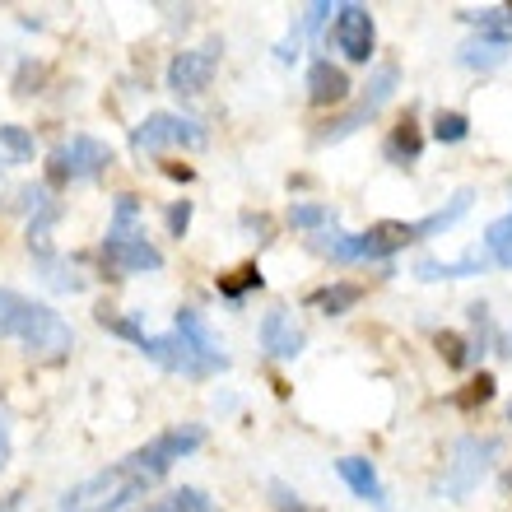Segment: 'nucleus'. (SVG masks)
<instances>
[{
    "mask_svg": "<svg viewBox=\"0 0 512 512\" xmlns=\"http://www.w3.org/2000/svg\"><path fill=\"white\" fill-rule=\"evenodd\" d=\"M0 340H14L33 359H66L70 345H75L61 312L14 294V289H0Z\"/></svg>",
    "mask_w": 512,
    "mask_h": 512,
    "instance_id": "1",
    "label": "nucleus"
},
{
    "mask_svg": "<svg viewBox=\"0 0 512 512\" xmlns=\"http://www.w3.org/2000/svg\"><path fill=\"white\" fill-rule=\"evenodd\" d=\"M149 489L154 485L135 471L131 461H117L108 471H98V475H89V480H80L75 489H66V499H61L56 512H122V508H131L135 499H145Z\"/></svg>",
    "mask_w": 512,
    "mask_h": 512,
    "instance_id": "2",
    "label": "nucleus"
},
{
    "mask_svg": "<svg viewBox=\"0 0 512 512\" xmlns=\"http://www.w3.org/2000/svg\"><path fill=\"white\" fill-rule=\"evenodd\" d=\"M494 457H499V438H457V443H452V461L443 466V480H438V494L461 503L485 480Z\"/></svg>",
    "mask_w": 512,
    "mask_h": 512,
    "instance_id": "3",
    "label": "nucleus"
},
{
    "mask_svg": "<svg viewBox=\"0 0 512 512\" xmlns=\"http://www.w3.org/2000/svg\"><path fill=\"white\" fill-rule=\"evenodd\" d=\"M205 443V429L201 424H182V429H168V433H154V438H149L145 447H140V452H131V466L140 475H145L149 485H159L163 475L173 471L177 461L182 457H191V452H196V447Z\"/></svg>",
    "mask_w": 512,
    "mask_h": 512,
    "instance_id": "4",
    "label": "nucleus"
},
{
    "mask_svg": "<svg viewBox=\"0 0 512 512\" xmlns=\"http://www.w3.org/2000/svg\"><path fill=\"white\" fill-rule=\"evenodd\" d=\"M396 84H401V66H391V61H387V66H378V75H373V80H368V89H364V98H359L345 117L326 122L322 131H317V140H322V145H331V140H345V135H354L364 122H373V117H378V112L391 103Z\"/></svg>",
    "mask_w": 512,
    "mask_h": 512,
    "instance_id": "5",
    "label": "nucleus"
},
{
    "mask_svg": "<svg viewBox=\"0 0 512 512\" xmlns=\"http://www.w3.org/2000/svg\"><path fill=\"white\" fill-rule=\"evenodd\" d=\"M205 126L191 122V117H177V112H154L145 122L131 131V149L135 154H159L168 145H182V149H205Z\"/></svg>",
    "mask_w": 512,
    "mask_h": 512,
    "instance_id": "6",
    "label": "nucleus"
},
{
    "mask_svg": "<svg viewBox=\"0 0 512 512\" xmlns=\"http://www.w3.org/2000/svg\"><path fill=\"white\" fill-rule=\"evenodd\" d=\"M140 354H145L149 364H159L163 373H182V378H215V373H224L219 364H210V359H201V354L191 350L187 340L177 336H145L140 340Z\"/></svg>",
    "mask_w": 512,
    "mask_h": 512,
    "instance_id": "7",
    "label": "nucleus"
},
{
    "mask_svg": "<svg viewBox=\"0 0 512 512\" xmlns=\"http://www.w3.org/2000/svg\"><path fill=\"white\" fill-rule=\"evenodd\" d=\"M219 52H224L219 42L177 52L173 61H168V89H173L177 98H201L205 89H210V80H215V70H219Z\"/></svg>",
    "mask_w": 512,
    "mask_h": 512,
    "instance_id": "8",
    "label": "nucleus"
},
{
    "mask_svg": "<svg viewBox=\"0 0 512 512\" xmlns=\"http://www.w3.org/2000/svg\"><path fill=\"white\" fill-rule=\"evenodd\" d=\"M373 14H368V5H336V24H331V42H336L340 52H345V61H354V66H364L368 56H373Z\"/></svg>",
    "mask_w": 512,
    "mask_h": 512,
    "instance_id": "9",
    "label": "nucleus"
},
{
    "mask_svg": "<svg viewBox=\"0 0 512 512\" xmlns=\"http://www.w3.org/2000/svg\"><path fill=\"white\" fill-rule=\"evenodd\" d=\"M163 266V252L149 238H131V243H108L103 238V270L112 280L122 275H145V270H159Z\"/></svg>",
    "mask_w": 512,
    "mask_h": 512,
    "instance_id": "10",
    "label": "nucleus"
},
{
    "mask_svg": "<svg viewBox=\"0 0 512 512\" xmlns=\"http://www.w3.org/2000/svg\"><path fill=\"white\" fill-rule=\"evenodd\" d=\"M61 159H66L70 182H89L112 168V145L98 135H70V145H61Z\"/></svg>",
    "mask_w": 512,
    "mask_h": 512,
    "instance_id": "11",
    "label": "nucleus"
},
{
    "mask_svg": "<svg viewBox=\"0 0 512 512\" xmlns=\"http://www.w3.org/2000/svg\"><path fill=\"white\" fill-rule=\"evenodd\" d=\"M261 350H266L270 359H298V354H303V331H298L294 317L284 308L261 317Z\"/></svg>",
    "mask_w": 512,
    "mask_h": 512,
    "instance_id": "12",
    "label": "nucleus"
},
{
    "mask_svg": "<svg viewBox=\"0 0 512 512\" xmlns=\"http://www.w3.org/2000/svg\"><path fill=\"white\" fill-rule=\"evenodd\" d=\"M350 75L340 66H331V61H312L308 66V103L312 108H336V103H345L350 98Z\"/></svg>",
    "mask_w": 512,
    "mask_h": 512,
    "instance_id": "13",
    "label": "nucleus"
},
{
    "mask_svg": "<svg viewBox=\"0 0 512 512\" xmlns=\"http://www.w3.org/2000/svg\"><path fill=\"white\" fill-rule=\"evenodd\" d=\"M173 331L187 340V345L201 354V359H210V364H219V368H229V354H224L219 336L210 331V322H205L196 308H182V312H177V326H173Z\"/></svg>",
    "mask_w": 512,
    "mask_h": 512,
    "instance_id": "14",
    "label": "nucleus"
},
{
    "mask_svg": "<svg viewBox=\"0 0 512 512\" xmlns=\"http://www.w3.org/2000/svg\"><path fill=\"white\" fill-rule=\"evenodd\" d=\"M336 471H340V480L354 489V499H364V503H373L378 512H387V489H382L378 471H373V461H364V457H340Z\"/></svg>",
    "mask_w": 512,
    "mask_h": 512,
    "instance_id": "15",
    "label": "nucleus"
},
{
    "mask_svg": "<svg viewBox=\"0 0 512 512\" xmlns=\"http://www.w3.org/2000/svg\"><path fill=\"white\" fill-rule=\"evenodd\" d=\"M312 252H322V256H331V261H382L378 256V247L368 243L364 233H317L312 238Z\"/></svg>",
    "mask_w": 512,
    "mask_h": 512,
    "instance_id": "16",
    "label": "nucleus"
},
{
    "mask_svg": "<svg viewBox=\"0 0 512 512\" xmlns=\"http://www.w3.org/2000/svg\"><path fill=\"white\" fill-rule=\"evenodd\" d=\"M419 154H424V135L415 126V112H405L401 122L391 126L387 145H382V159L396 163V168H410V163H419Z\"/></svg>",
    "mask_w": 512,
    "mask_h": 512,
    "instance_id": "17",
    "label": "nucleus"
},
{
    "mask_svg": "<svg viewBox=\"0 0 512 512\" xmlns=\"http://www.w3.org/2000/svg\"><path fill=\"white\" fill-rule=\"evenodd\" d=\"M489 270V252H466L461 261H415V275L419 280H471V275H485Z\"/></svg>",
    "mask_w": 512,
    "mask_h": 512,
    "instance_id": "18",
    "label": "nucleus"
},
{
    "mask_svg": "<svg viewBox=\"0 0 512 512\" xmlns=\"http://www.w3.org/2000/svg\"><path fill=\"white\" fill-rule=\"evenodd\" d=\"M131 238H145V224H140V201H135L131 191H122L117 205H112L108 243H131Z\"/></svg>",
    "mask_w": 512,
    "mask_h": 512,
    "instance_id": "19",
    "label": "nucleus"
},
{
    "mask_svg": "<svg viewBox=\"0 0 512 512\" xmlns=\"http://www.w3.org/2000/svg\"><path fill=\"white\" fill-rule=\"evenodd\" d=\"M38 145H33V131L24 126H0V173L5 168H19V163H33Z\"/></svg>",
    "mask_w": 512,
    "mask_h": 512,
    "instance_id": "20",
    "label": "nucleus"
},
{
    "mask_svg": "<svg viewBox=\"0 0 512 512\" xmlns=\"http://www.w3.org/2000/svg\"><path fill=\"white\" fill-rule=\"evenodd\" d=\"M471 201H475V191H457V196H452V205L433 210L429 219H419V224H415V243H419V238H433V233H447L461 215H466V210H471Z\"/></svg>",
    "mask_w": 512,
    "mask_h": 512,
    "instance_id": "21",
    "label": "nucleus"
},
{
    "mask_svg": "<svg viewBox=\"0 0 512 512\" xmlns=\"http://www.w3.org/2000/svg\"><path fill=\"white\" fill-rule=\"evenodd\" d=\"M364 238L378 247V256L387 261L391 252H401L405 243H415V224H401V219H378V224H373Z\"/></svg>",
    "mask_w": 512,
    "mask_h": 512,
    "instance_id": "22",
    "label": "nucleus"
},
{
    "mask_svg": "<svg viewBox=\"0 0 512 512\" xmlns=\"http://www.w3.org/2000/svg\"><path fill=\"white\" fill-rule=\"evenodd\" d=\"M140 512H215V503L205 499V489L182 485V489H173V494H163V499L145 503Z\"/></svg>",
    "mask_w": 512,
    "mask_h": 512,
    "instance_id": "23",
    "label": "nucleus"
},
{
    "mask_svg": "<svg viewBox=\"0 0 512 512\" xmlns=\"http://www.w3.org/2000/svg\"><path fill=\"white\" fill-rule=\"evenodd\" d=\"M503 56H508V42L480 38V42H466L457 61L461 66H471V70H494V66H503Z\"/></svg>",
    "mask_w": 512,
    "mask_h": 512,
    "instance_id": "24",
    "label": "nucleus"
},
{
    "mask_svg": "<svg viewBox=\"0 0 512 512\" xmlns=\"http://www.w3.org/2000/svg\"><path fill=\"white\" fill-rule=\"evenodd\" d=\"M359 298H364V289H359V284H326V289H317V294H312V303H317L326 317H345Z\"/></svg>",
    "mask_w": 512,
    "mask_h": 512,
    "instance_id": "25",
    "label": "nucleus"
},
{
    "mask_svg": "<svg viewBox=\"0 0 512 512\" xmlns=\"http://www.w3.org/2000/svg\"><path fill=\"white\" fill-rule=\"evenodd\" d=\"M485 252L494 266H512V210L485 229Z\"/></svg>",
    "mask_w": 512,
    "mask_h": 512,
    "instance_id": "26",
    "label": "nucleus"
},
{
    "mask_svg": "<svg viewBox=\"0 0 512 512\" xmlns=\"http://www.w3.org/2000/svg\"><path fill=\"white\" fill-rule=\"evenodd\" d=\"M94 317H98V326H103V331H112V336L131 340V345H140V340H145V326L135 322V317H126V312H117V308H98Z\"/></svg>",
    "mask_w": 512,
    "mask_h": 512,
    "instance_id": "27",
    "label": "nucleus"
},
{
    "mask_svg": "<svg viewBox=\"0 0 512 512\" xmlns=\"http://www.w3.org/2000/svg\"><path fill=\"white\" fill-rule=\"evenodd\" d=\"M438 354H443L447 368H466V364H475V359H480V354H475V345H466L457 331H438Z\"/></svg>",
    "mask_w": 512,
    "mask_h": 512,
    "instance_id": "28",
    "label": "nucleus"
},
{
    "mask_svg": "<svg viewBox=\"0 0 512 512\" xmlns=\"http://www.w3.org/2000/svg\"><path fill=\"white\" fill-rule=\"evenodd\" d=\"M466 135H471L466 112H438V117H433V140H438V145H461Z\"/></svg>",
    "mask_w": 512,
    "mask_h": 512,
    "instance_id": "29",
    "label": "nucleus"
},
{
    "mask_svg": "<svg viewBox=\"0 0 512 512\" xmlns=\"http://www.w3.org/2000/svg\"><path fill=\"white\" fill-rule=\"evenodd\" d=\"M289 224H294V229H326V224H336V210H331V205H294V210H289Z\"/></svg>",
    "mask_w": 512,
    "mask_h": 512,
    "instance_id": "30",
    "label": "nucleus"
},
{
    "mask_svg": "<svg viewBox=\"0 0 512 512\" xmlns=\"http://www.w3.org/2000/svg\"><path fill=\"white\" fill-rule=\"evenodd\" d=\"M261 284H266V280H261V270H256V261H252V266H243V270H238V275H233V280H229V275H224V280H219V294H224V298H233V303H238V298H243L247 289H261Z\"/></svg>",
    "mask_w": 512,
    "mask_h": 512,
    "instance_id": "31",
    "label": "nucleus"
},
{
    "mask_svg": "<svg viewBox=\"0 0 512 512\" xmlns=\"http://www.w3.org/2000/svg\"><path fill=\"white\" fill-rule=\"evenodd\" d=\"M494 387H499V382H494V373H480V378H475L466 391H457V405H461V410H475V405L494 401Z\"/></svg>",
    "mask_w": 512,
    "mask_h": 512,
    "instance_id": "32",
    "label": "nucleus"
},
{
    "mask_svg": "<svg viewBox=\"0 0 512 512\" xmlns=\"http://www.w3.org/2000/svg\"><path fill=\"white\" fill-rule=\"evenodd\" d=\"M187 229H191V201H173L168 205V233L187 238Z\"/></svg>",
    "mask_w": 512,
    "mask_h": 512,
    "instance_id": "33",
    "label": "nucleus"
},
{
    "mask_svg": "<svg viewBox=\"0 0 512 512\" xmlns=\"http://www.w3.org/2000/svg\"><path fill=\"white\" fill-rule=\"evenodd\" d=\"M270 494H275V508L280 512H308L303 508V503H298V494L289 485H280V480H275V485H270Z\"/></svg>",
    "mask_w": 512,
    "mask_h": 512,
    "instance_id": "34",
    "label": "nucleus"
},
{
    "mask_svg": "<svg viewBox=\"0 0 512 512\" xmlns=\"http://www.w3.org/2000/svg\"><path fill=\"white\" fill-rule=\"evenodd\" d=\"M38 80H42V66H24L19 80H14V94H38Z\"/></svg>",
    "mask_w": 512,
    "mask_h": 512,
    "instance_id": "35",
    "label": "nucleus"
},
{
    "mask_svg": "<svg viewBox=\"0 0 512 512\" xmlns=\"http://www.w3.org/2000/svg\"><path fill=\"white\" fill-rule=\"evenodd\" d=\"M47 182H52V187H66L70 177H66V159H61V149H56L52 159H47Z\"/></svg>",
    "mask_w": 512,
    "mask_h": 512,
    "instance_id": "36",
    "label": "nucleus"
},
{
    "mask_svg": "<svg viewBox=\"0 0 512 512\" xmlns=\"http://www.w3.org/2000/svg\"><path fill=\"white\" fill-rule=\"evenodd\" d=\"M10 466V424H5V415H0V471Z\"/></svg>",
    "mask_w": 512,
    "mask_h": 512,
    "instance_id": "37",
    "label": "nucleus"
},
{
    "mask_svg": "<svg viewBox=\"0 0 512 512\" xmlns=\"http://www.w3.org/2000/svg\"><path fill=\"white\" fill-rule=\"evenodd\" d=\"M163 173H168V177H177V182H191V177H196V173H191V168H182V163H168Z\"/></svg>",
    "mask_w": 512,
    "mask_h": 512,
    "instance_id": "38",
    "label": "nucleus"
},
{
    "mask_svg": "<svg viewBox=\"0 0 512 512\" xmlns=\"http://www.w3.org/2000/svg\"><path fill=\"white\" fill-rule=\"evenodd\" d=\"M19 499H24L19 489H14V494H5V499H0V512H19Z\"/></svg>",
    "mask_w": 512,
    "mask_h": 512,
    "instance_id": "39",
    "label": "nucleus"
},
{
    "mask_svg": "<svg viewBox=\"0 0 512 512\" xmlns=\"http://www.w3.org/2000/svg\"><path fill=\"white\" fill-rule=\"evenodd\" d=\"M499 485H503V494H512V471H508V475H503Z\"/></svg>",
    "mask_w": 512,
    "mask_h": 512,
    "instance_id": "40",
    "label": "nucleus"
},
{
    "mask_svg": "<svg viewBox=\"0 0 512 512\" xmlns=\"http://www.w3.org/2000/svg\"><path fill=\"white\" fill-rule=\"evenodd\" d=\"M508 424H512V405H508Z\"/></svg>",
    "mask_w": 512,
    "mask_h": 512,
    "instance_id": "41",
    "label": "nucleus"
}]
</instances>
